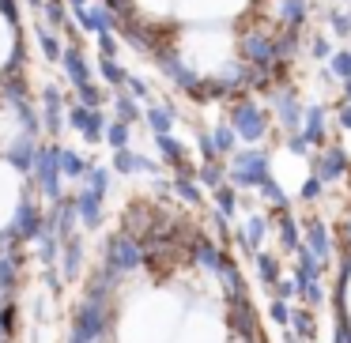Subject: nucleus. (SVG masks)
I'll use <instances>...</instances> for the list:
<instances>
[{
	"label": "nucleus",
	"instance_id": "nucleus-11",
	"mask_svg": "<svg viewBox=\"0 0 351 343\" xmlns=\"http://www.w3.org/2000/svg\"><path fill=\"white\" fill-rule=\"evenodd\" d=\"M61 68H64V76H69L72 87H80V84H87V79H95V68H91V61H87V53H84V46H80V42H69V46H64Z\"/></svg>",
	"mask_w": 351,
	"mask_h": 343
},
{
	"label": "nucleus",
	"instance_id": "nucleus-8",
	"mask_svg": "<svg viewBox=\"0 0 351 343\" xmlns=\"http://www.w3.org/2000/svg\"><path fill=\"white\" fill-rule=\"evenodd\" d=\"M302 245L313 253V257L325 260V264H336V238H332V230H328L325 223L317 219V215H310V219H306V227H302Z\"/></svg>",
	"mask_w": 351,
	"mask_h": 343
},
{
	"label": "nucleus",
	"instance_id": "nucleus-9",
	"mask_svg": "<svg viewBox=\"0 0 351 343\" xmlns=\"http://www.w3.org/2000/svg\"><path fill=\"white\" fill-rule=\"evenodd\" d=\"M302 136L313 144V151H317V147H325L328 140H332V110H328L325 102H317V106H306Z\"/></svg>",
	"mask_w": 351,
	"mask_h": 343
},
{
	"label": "nucleus",
	"instance_id": "nucleus-43",
	"mask_svg": "<svg viewBox=\"0 0 351 343\" xmlns=\"http://www.w3.org/2000/svg\"><path fill=\"white\" fill-rule=\"evenodd\" d=\"M348 12H351V4H348Z\"/></svg>",
	"mask_w": 351,
	"mask_h": 343
},
{
	"label": "nucleus",
	"instance_id": "nucleus-21",
	"mask_svg": "<svg viewBox=\"0 0 351 343\" xmlns=\"http://www.w3.org/2000/svg\"><path fill=\"white\" fill-rule=\"evenodd\" d=\"M212 140H215V151H219V159H230V155L242 147V136L234 132V125H230L227 117H223V121L212 129Z\"/></svg>",
	"mask_w": 351,
	"mask_h": 343
},
{
	"label": "nucleus",
	"instance_id": "nucleus-37",
	"mask_svg": "<svg viewBox=\"0 0 351 343\" xmlns=\"http://www.w3.org/2000/svg\"><path fill=\"white\" fill-rule=\"evenodd\" d=\"M332 125L340 132H351V102L348 99H340V106L332 110Z\"/></svg>",
	"mask_w": 351,
	"mask_h": 343
},
{
	"label": "nucleus",
	"instance_id": "nucleus-10",
	"mask_svg": "<svg viewBox=\"0 0 351 343\" xmlns=\"http://www.w3.org/2000/svg\"><path fill=\"white\" fill-rule=\"evenodd\" d=\"M76 212H80V227H87V230H95V227H102V215H106V207H102V192H95V189H84V185H76Z\"/></svg>",
	"mask_w": 351,
	"mask_h": 343
},
{
	"label": "nucleus",
	"instance_id": "nucleus-41",
	"mask_svg": "<svg viewBox=\"0 0 351 343\" xmlns=\"http://www.w3.org/2000/svg\"><path fill=\"white\" fill-rule=\"evenodd\" d=\"M27 8H34V12H42V4H46V0H23Z\"/></svg>",
	"mask_w": 351,
	"mask_h": 343
},
{
	"label": "nucleus",
	"instance_id": "nucleus-4",
	"mask_svg": "<svg viewBox=\"0 0 351 343\" xmlns=\"http://www.w3.org/2000/svg\"><path fill=\"white\" fill-rule=\"evenodd\" d=\"M310 170H313V174H317L325 185L343 181V177L351 174V155H348V147H343V144H336V140H328L325 147H317V151H313Z\"/></svg>",
	"mask_w": 351,
	"mask_h": 343
},
{
	"label": "nucleus",
	"instance_id": "nucleus-38",
	"mask_svg": "<svg viewBox=\"0 0 351 343\" xmlns=\"http://www.w3.org/2000/svg\"><path fill=\"white\" fill-rule=\"evenodd\" d=\"M19 4H23V0H0V19L8 27L19 23Z\"/></svg>",
	"mask_w": 351,
	"mask_h": 343
},
{
	"label": "nucleus",
	"instance_id": "nucleus-14",
	"mask_svg": "<svg viewBox=\"0 0 351 343\" xmlns=\"http://www.w3.org/2000/svg\"><path fill=\"white\" fill-rule=\"evenodd\" d=\"M272 215H265V212H250V219H245V227H242V238H238V242L245 245V249L250 253H257L261 245H265V238L272 234Z\"/></svg>",
	"mask_w": 351,
	"mask_h": 343
},
{
	"label": "nucleus",
	"instance_id": "nucleus-2",
	"mask_svg": "<svg viewBox=\"0 0 351 343\" xmlns=\"http://www.w3.org/2000/svg\"><path fill=\"white\" fill-rule=\"evenodd\" d=\"M102 268L117 279H129V275H140L147 268V249L140 238H132L129 230H114V234L102 242Z\"/></svg>",
	"mask_w": 351,
	"mask_h": 343
},
{
	"label": "nucleus",
	"instance_id": "nucleus-29",
	"mask_svg": "<svg viewBox=\"0 0 351 343\" xmlns=\"http://www.w3.org/2000/svg\"><path fill=\"white\" fill-rule=\"evenodd\" d=\"M325 189H328V185H325V181H321V177L310 170V174L302 177V185H298V200H302V204H317V200L325 196Z\"/></svg>",
	"mask_w": 351,
	"mask_h": 343
},
{
	"label": "nucleus",
	"instance_id": "nucleus-1",
	"mask_svg": "<svg viewBox=\"0 0 351 343\" xmlns=\"http://www.w3.org/2000/svg\"><path fill=\"white\" fill-rule=\"evenodd\" d=\"M223 110H227V121L234 125V132L242 136V144H253V147H265L261 140H268L276 129V117L272 110H268V102H261L257 94H234L230 102H223Z\"/></svg>",
	"mask_w": 351,
	"mask_h": 343
},
{
	"label": "nucleus",
	"instance_id": "nucleus-33",
	"mask_svg": "<svg viewBox=\"0 0 351 343\" xmlns=\"http://www.w3.org/2000/svg\"><path fill=\"white\" fill-rule=\"evenodd\" d=\"M298 302L310 305V309H321V305H325V279L302 283V294H298Z\"/></svg>",
	"mask_w": 351,
	"mask_h": 343
},
{
	"label": "nucleus",
	"instance_id": "nucleus-5",
	"mask_svg": "<svg viewBox=\"0 0 351 343\" xmlns=\"http://www.w3.org/2000/svg\"><path fill=\"white\" fill-rule=\"evenodd\" d=\"M38 151H42L38 136H31V132H16L0 159H8L12 170H19L23 177H31V174H34V162H38Z\"/></svg>",
	"mask_w": 351,
	"mask_h": 343
},
{
	"label": "nucleus",
	"instance_id": "nucleus-19",
	"mask_svg": "<svg viewBox=\"0 0 351 343\" xmlns=\"http://www.w3.org/2000/svg\"><path fill=\"white\" fill-rule=\"evenodd\" d=\"M291 328L298 332V340H302V343H313V340H317V309L295 302V305H291Z\"/></svg>",
	"mask_w": 351,
	"mask_h": 343
},
{
	"label": "nucleus",
	"instance_id": "nucleus-40",
	"mask_svg": "<svg viewBox=\"0 0 351 343\" xmlns=\"http://www.w3.org/2000/svg\"><path fill=\"white\" fill-rule=\"evenodd\" d=\"M87 4H91V0H69V8L76 12V8H87Z\"/></svg>",
	"mask_w": 351,
	"mask_h": 343
},
{
	"label": "nucleus",
	"instance_id": "nucleus-15",
	"mask_svg": "<svg viewBox=\"0 0 351 343\" xmlns=\"http://www.w3.org/2000/svg\"><path fill=\"white\" fill-rule=\"evenodd\" d=\"M34 42H38L42 57H46L49 64H61V57H64V46H69L61 31H53L49 23H34Z\"/></svg>",
	"mask_w": 351,
	"mask_h": 343
},
{
	"label": "nucleus",
	"instance_id": "nucleus-27",
	"mask_svg": "<svg viewBox=\"0 0 351 343\" xmlns=\"http://www.w3.org/2000/svg\"><path fill=\"white\" fill-rule=\"evenodd\" d=\"M84 189H95V192H102V196H106L110 192V185H114V166H91L84 174Z\"/></svg>",
	"mask_w": 351,
	"mask_h": 343
},
{
	"label": "nucleus",
	"instance_id": "nucleus-13",
	"mask_svg": "<svg viewBox=\"0 0 351 343\" xmlns=\"http://www.w3.org/2000/svg\"><path fill=\"white\" fill-rule=\"evenodd\" d=\"M253 272H257V279H261V287H268V290H276V283L287 275V264H283L276 253H265V249H257L253 253Z\"/></svg>",
	"mask_w": 351,
	"mask_h": 343
},
{
	"label": "nucleus",
	"instance_id": "nucleus-26",
	"mask_svg": "<svg viewBox=\"0 0 351 343\" xmlns=\"http://www.w3.org/2000/svg\"><path fill=\"white\" fill-rule=\"evenodd\" d=\"M257 196H261V204H268V207H283L287 204V185H283L276 174H268L265 181L257 185Z\"/></svg>",
	"mask_w": 351,
	"mask_h": 343
},
{
	"label": "nucleus",
	"instance_id": "nucleus-20",
	"mask_svg": "<svg viewBox=\"0 0 351 343\" xmlns=\"http://www.w3.org/2000/svg\"><path fill=\"white\" fill-rule=\"evenodd\" d=\"M95 162L87 159V155H80L76 147H69V144H61V170H64V177H69V181H84V174L87 170H91Z\"/></svg>",
	"mask_w": 351,
	"mask_h": 343
},
{
	"label": "nucleus",
	"instance_id": "nucleus-3",
	"mask_svg": "<svg viewBox=\"0 0 351 343\" xmlns=\"http://www.w3.org/2000/svg\"><path fill=\"white\" fill-rule=\"evenodd\" d=\"M272 174V159H268L265 147H238L234 155L227 159V181L234 185L238 192H257V185Z\"/></svg>",
	"mask_w": 351,
	"mask_h": 343
},
{
	"label": "nucleus",
	"instance_id": "nucleus-31",
	"mask_svg": "<svg viewBox=\"0 0 351 343\" xmlns=\"http://www.w3.org/2000/svg\"><path fill=\"white\" fill-rule=\"evenodd\" d=\"M328 31H332V38H351V12L328 8Z\"/></svg>",
	"mask_w": 351,
	"mask_h": 343
},
{
	"label": "nucleus",
	"instance_id": "nucleus-25",
	"mask_svg": "<svg viewBox=\"0 0 351 343\" xmlns=\"http://www.w3.org/2000/svg\"><path fill=\"white\" fill-rule=\"evenodd\" d=\"M197 177L200 185H204V189H219L223 181H227V159H215V162H197Z\"/></svg>",
	"mask_w": 351,
	"mask_h": 343
},
{
	"label": "nucleus",
	"instance_id": "nucleus-34",
	"mask_svg": "<svg viewBox=\"0 0 351 343\" xmlns=\"http://www.w3.org/2000/svg\"><path fill=\"white\" fill-rule=\"evenodd\" d=\"M95 38H99V57H121V34L117 31H102Z\"/></svg>",
	"mask_w": 351,
	"mask_h": 343
},
{
	"label": "nucleus",
	"instance_id": "nucleus-7",
	"mask_svg": "<svg viewBox=\"0 0 351 343\" xmlns=\"http://www.w3.org/2000/svg\"><path fill=\"white\" fill-rule=\"evenodd\" d=\"M64 117H69V99H64V91L57 84H49L46 91H42V129L57 140L64 129H69Z\"/></svg>",
	"mask_w": 351,
	"mask_h": 343
},
{
	"label": "nucleus",
	"instance_id": "nucleus-23",
	"mask_svg": "<svg viewBox=\"0 0 351 343\" xmlns=\"http://www.w3.org/2000/svg\"><path fill=\"white\" fill-rule=\"evenodd\" d=\"M95 76H99V84H106L110 91H117V87H125L129 72L121 68V61H117V57H99V68H95Z\"/></svg>",
	"mask_w": 351,
	"mask_h": 343
},
{
	"label": "nucleus",
	"instance_id": "nucleus-32",
	"mask_svg": "<svg viewBox=\"0 0 351 343\" xmlns=\"http://www.w3.org/2000/svg\"><path fill=\"white\" fill-rule=\"evenodd\" d=\"M325 64L332 68L336 79H348V76H351V46H336V53L328 57Z\"/></svg>",
	"mask_w": 351,
	"mask_h": 343
},
{
	"label": "nucleus",
	"instance_id": "nucleus-35",
	"mask_svg": "<svg viewBox=\"0 0 351 343\" xmlns=\"http://www.w3.org/2000/svg\"><path fill=\"white\" fill-rule=\"evenodd\" d=\"M291 305L295 302H287V298H272L268 302V317H272V325H291Z\"/></svg>",
	"mask_w": 351,
	"mask_h": 343
},
{
	"label": "nucleus",
	"instance_id": "nucleus-36",
	"mask_svg": "<svg viewBox=\"0 0 351 343\" xmlns=\"http://www.w3.org/2000/svg\"><path fill=\"white\" fill-rule=\"evenodd\" d=\"M125 91H129L132 99H140V102H152V87H147V79L136 76V72H129V79H125Z\"/></svg>",
	"mask_w": 351,
	"mask_h": 343
},
{
	"label": "nucleus",
	"instance_id": "nucleus-28",
	"mask_svg": "<svg viewBox=\"0 0 351 343\" xmlns=\"http://www.w3.org/2000/svg\"><path fill=\"white\" fill-rule=\"evenodd\" d=\"M212 196H215V207H219V215L234 219V215H238V189H234V185H230V181H223L219 189L212 192Z\"/></svg>",
	"mask_w": 351,
	"mask_h": 343
},
{
	"label": "nucleus",
	"instance_id": "nucleus-16",
	"mask_svg": "<svg viewBox=\"0 0 351 343\" xmlns=\"http://www.w3.org/2000/svg\"><path fill=\"white\" fill-rule=\"evenodd\" d=\"M84 260H87L84 242H80L76 234L64 238V249H61V275H64V283H76V279H80V272H84Z\"/></svg>",
	"mask_w": 351,
	"mask_h": 343
},
{
	"label": "nucleus",
	"instance_id": "nucleus-18",
	"mask_svg": "<svg viewBox=\"0 0 351 343\" xmlns=\"http://www.w3.org/2000/svg\"><path fill=\"white\" fill-rule=\"evenodd\" d=\"M110 110H114V117H121V121L129 125H140L144 121V110H140V99H132L125 87H117V91H110Z\"/></svg>",
	"mask_w": 351,
	"mask_h": 343
},
{
	"label": "nucleus",
	"instance_id": "nucleus-22",
	"mask_svg": "<svg viewBox=\"0 0 351 343\" xmlns=\"http://www.w3.org/2000/svg\"><path fill=\"white\" fill-rule=\"evenodd\" d=\"M132 129H136V125L121 121V117H110V121H106V136H102V144H106L110 151H121V147H132Z\"/></svg>",
	"mask_w": 351,
	"mask_h": 343
},
{
	"label": "nucleus",
	"instance_id": "nucleus-17",
	"mask_svg": "<svg viewBox=\"0 0 351 343\" xmlns=\"http://www.w3.org/2000/svg\"><path fill=\"white\" fill-rule=\"evenodd\" d=\"M178 106H170V102H152V106L144 110V125L155 132V136H162V132H174L178 125Z\"/></svg>",
	"mask_w": 351,
	"mask_h": 343
},
{
	"label": "nucleus",
	"instance_id": "nucleus-42",
	"mask_svg": "<svg viewBox=\"0 0 351 343\" xmlns=\"http://www.w3.org/2000/svg\"><path fill=\"white\" fill-rule=\"evenodd\" d=\"M340 4H351V0H340Z\"/></svg>",
	"mask_w": 351,
	"mask_h": 343
},
{
	"label": "nucleus",
	"instance_id": "nucleus-12",
	"mask_svg": "<svg viewBox=\"0 0 351 343\" xmlns=\"http://www.w3.org/2000/svg\"><path fill=\"white\" fill-rule=\"evenodd\" d=\"M110 166H114V174H159V170H162L159 162L144 159L136 147H121V151H114Z\"/></svg>",
	"mask_w": 351,
	"mask_h": 343
},
{
	"label": "nucleus",
	"instance_id": "nucleus-39",
	"mask_svg": "<svg viewBox=\"0 0 351 343\" xmlns=\"http://www.w3.org/2000/svg\"><path fill=\"white\" fill-rule=\"evenodd\" d=\"M340 94L351 102V76H348V79H340Z\"/></svg>",
	"mask_w": 351,
	"mask_h": 343
},
{
	"label": "nucleus",
	"instance_id": "nucleus-24",
	"mask_svg": "<svg viewBox=\"0 0 351 343\" xmlns=\"http://www.w3.org/2000/svg\"><path fill=\"white\" fill-rule=\"evenodd\" d=\"M72 99L84 102V106H106V102H110V87L99 84V79H87V84L72 87Z\"/></svg>",
	"mask_w": 351,
	"mask_h": 343
},
{
	"label": "nucleus",
	"instance_id": "nucleus-30",
	"mask_svg": "<svg viewBox=\"0 0 351 343\" xmlns=\"http://www.w3.org/2000/svg\"><path fill=\"white\" fill-rule=\"evenodd\" d=\"M332 53H336L332 38H328L325 31H313V34H310V57H313V61H317V64H325Z\"/></svg>",
	"mask_w": 351,
	"mask_h": 343
},
{
	"label": "nucleus",
	"instance_id": "nucleus-6",
	"mask_svg": "<svg viewBox=\"0 0 351 343\" xmlns=\"http://www.w3.org/2000/svg\"><path fill=\"white\" fill-rule=\"evenodd\" d=\"M155 151H159L162 166H170L174 174H197V162H193V151L174 136V132H162L155 136Z\"/></svg>",
	"mask_w": 351,
	"mask_h": 343
}]
</instances>
